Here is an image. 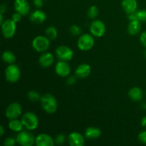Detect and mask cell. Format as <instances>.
<instances>
[{"label": "cell", "instance_id": "obj_22", "mask_svg": "<svg viewBox=\"0 0 146 146\" xmlns=\"http://www.w3.org/2000/svg\"><path fill=\"white\" fill-rule=\"evenodd\" d=\"M8 126L11 131L17 133H19L20 131H23V128H24V125L21 122V120H19L17 118L9 120Z\"/></svg>", "mask_w": 146, "mask_h": 146}, {"label": "cell", "instance_id": "obj_20", "mask_svg": "<svg viewBox=\"0 0 146 146\" xmlns=\"http://www.w3.org/2000/svg\"><path fill=\"white\" fill-rule=\"evenodd\" d=\"M101 131L100 128L96 127H88L86 129L84 136L87 139H96L101 135Z\"/></svg>", "mask_w": 146, "mask_h": 146}, {"label": "cell", "instance_id": "obj_8", "mask_svg": "<svg viewBox=\"0 0 146 146\" xmlns=\"http://www.w3.org/2000/svg\"><path fill=\"white\" fill-rule=\"evenodd\" d=\"M22 113V107L19 103H11L7 107L5 111V115L9 120L18 118Z\"/></svg>", "mask_w": 146, "mask_h": 146}, {"label": "cell", "instance_id": "obj_12", "mask_svg": "<svg viewBox=\"0 0 146 146\" xmlns=\"http://www.w3.org/2000/svg\"><path fill=\"white\" fill-rule=\"evenodd\" d=\"M35 144L37 146H54L55 141L48 134L40 133L36 137Z\"/></svg>", "mask_w": 146, "mask_h": 146}, {"label": "cell", "instance_id": "obj_17", "mask_svg": "<svg viewBox=\"0 0 146 146\" xmlns=\"http://www.w3.org/2000/svg\"><path fill=\"white\" fill-rule=\"evenodd\" d=\"M46 14L39 9L34 11L29 16L30 21L35 24H42L46 21Z\"/></svg>", "mask_w": 146, "mask_h": 146}, {"label": "cell", "instance_id": "obj_41", "mask_svg": "<svg viewBox=\"0 0 146 146\" xmlns=\"http://www.w3.org/2000/svg\"><path fill=\"white\" fill-rule=\"evenodd\" d=\"M143 54H144V56H145V57L146 58V49H145V51H144Z\"/></svg>", "mask_w": 146, "mask_h": 146}, {"label": "cell", "instance_id": "obj_33", "mask_svg": "<svg viewBox=\"0 0 146 146\" xmlns=\"http://www.w3.org/2000/svg\"><path fill=\"white\" fill-rule=\"evenodd\" d=\"M140 41L142 45L146 48V31H143L140 36Z\"/></svg>", "mask_w": 146, "mask_h": 146}, {"label": "cell", "instance_id": "obj_13", "mask_svg": "<svg viewBox=\"0 0 146 146\" xmlns=\"http://www.w3.org/2000/svg\"><path fill=\"white\" fill-rule=\"evenodd\" d=\"M14 7L15 11L22 16L28 15L30 11V5L27 0H15Z\"/></svg>", "mask_w": 146, "mask_h": 146}, {"label": "cell", "instance_id": "obj_24", "mask_svg": "<svg viewBox=\"0 0 146 146\" xmlns=\"http://www.w3.org/2000/svg\"><path fill=\"white\" fill-rule=\"evenodd\" d=\"M45 36L50 40H55L58 36V31L54 26H49L45 30Z\"/></svg>", "mask_w": 146, "mask_h": 146}, {"label": "cell", "instance_id": "obj_29", "mask_svg": "<svg viewBox=\"0 0 146 146\" xmlns=\"http://www.w3.org/2000/svg\"><path fill=\"white\" fill-rule=\"evenodd\" d=\"M54 141H55V144H57V145H62V144H64L66 141L65 135L63 133L58 134V135L56 136Z\"/></svg>", "mask_w": 146, "mask_h": 146}, {"label": "cell", "instance_id": "obj_5", "mask_svg": "<svg viewBox=\"0 0 146 146\" xmlns=\"http://www.w3.org/2000/svg\"><path fill=\"white\" fill-rule=\"evenodd\" d=\"M17 142L22 146H32L35 144L36 137L30 131H21L16 137Z\"/></svg>", "mask_w": 146, "mask_h": 146}, {"label": "cell", "instance_id": "obj_3", "mask_svg": "<svg viewBox=\"0 0 146 146\" xmlns=\"http://www.w3.org/2000/svg\"><path fill=\"white\" fill-rule=\"evenodd\" d=\"M95 44L94 36L90 34H84L81 35L77 41V46L81 51H88L94 47Z\"/></svg>", "mask_w": 146, "mask_h": 146}, {"label": "cell", "instance_id": "obj_19", "mask_svg": "<svg viewBox=\"0 0 146 146\" xmlns=\"http://www.w3.org/2000/svg\"><path fill=\"white\" fill-rule=\"evenodd\" d=\"M128 96L131 98L132 101H140L143 99V92L142 89L139 87H133L128 91Z\"/></svg>", "mask_w": 146, "mask_h": 146}, {"label": "cell", "instance_id": "obj_21", "mask_svg": "<svg viewBox=\"0 0 146 146\" xmlns=\"http://www.w3.org/2000/svg\"><path fill=\"white\" fill-rule=\"evenodd\" d=\"M141 29V23L140 21H130L128 26V34L131 36L138 34Z\"/></svg>", "mask_w": 146, "mask_h": 146}, {"label": "cell", "instance_id": "obj_7", "mask_svg": "<svg viewBox=\"0 0 146 146\" xmlns=\"http://www.w3.org/2000/svg\"><path fill=\"white\" fill-rule=\"evenodd\" d=\"M1 32L5 38H11L14 36L17 30V23L14 22L11 19H6L1 24Z\"/></svg>", "mask_w": 146, "mask_h": 146}, {"label": "cell", "instance_id": "obj_11", "mask_svg": "<svg viewBox=\"0 0 146 146\" xmlns=\"http://www.w3.org/2000/svg\"><path fill=\"white\" fill-rule=\"evenodd\" d=\"M55 72L61 77H67L71 72V66L67 61L60 60L55 66Z\"/></svg>", "mask_w": 146, "mask_h": 146}, {"label": "cell", "instance_id": "obj_15", "mask_svg": "<svg viewBox=\"0 0 146 146\" xmlns=\"http://www.w3.org/2000/svg\"><path fill=\"white\" fill-rule=\"evenodd\" d=\"M91 73V67L88 64H81L77 66L75 71V76L78 78H86L89 76Z\"/></svg>", "mask_w": 146, "mask_h": 146}, {"label": "cell", "instance_id": "obj_10", "mask_svg": "<svg viewBox=\"0 0 146 146\" xmlns=\"http://www.w3.org/2000/svg\"><path fill=\"white\" fill-rule=\"evenodd\" d=\"M56 55L61 61H69L74 57V51L70 47L65 45H61L56 49Z\"/></svg>", "mask_w": 146, "mask_h": 146}, {"label": "cell", "instance_id": "obj_40", "mask_svg": "<svg viewBox=\"0 0 146 146\" xmlns=\"http://www.w3.org/2000/svg\"><path fill=\"white\" fill-rule=\"evenodd\" d=\"M4 18H3V14H0V24H2L4 22Z\"/></svg>", "mask_w": 146, "mask_h": 146}, {"label": "cell", "instance_id": "obj_25", "mask_svg": "<svg viewBox=\"0 0 146 146\" xmlns=\"http://www.w3.org/2000/svg\"><path fill=\"white\" fill-rule=\"evenodd\" d=\"M42 96H41V94L36 91H34V90H31L29 91L27 94V97H28V99L31 102H38V101H41V98Z\"/></svg>", "mask_w": 146, "mask_h": 146}, {"label": "cell", "instance_id": "obj_30", "mask_svg": "<svg viewBox=\"0 0 146 146\" xmlns=\"http://www.w3.org/2000/svg\"><path fill=\"white\" fill-rule=\"evenodd\" d=\"M16 142H17V140L11 137H9L4 140L3 145L4 146H14L16 144Z\"/></svg>", "mask_w": 146, "mask_h": 146}, {"label": "cell", "instance_id": "obj_34", "mask_svg": "<svg viewBox=\"0 0 146 146\" xmlns=\"http://www.w3.org/2000/svg\"><path fill=\"white\" fill-rule=\"evenodd\" d=\"M76 76H67L66 78V84L68 85H74L75 84L76 81Z\"/></svg>", "mask_w": 146, "mask_h": 146}, {"label": "cell", "instance_id": "obj_28", "mask_svg": "<svg viewBox=\"0 0 146 146\" xmlns=\"http://www.w3.org/2000/svg\"><path fill=\"white\" fill-rule=\"evenodd\" d=\"M137 17H138V21L141 22H145L146 21V10H137L136 11Z\"/></svg>", "mask_w": 146, "mask_h": 146}, {"label": "cell", "instance_id": "obj_23", "mask_svg": "<svg viewBox=\"0 0 146 146\" xmlns=\"http://www.w3.org/2000/svg\"><path fill=\"white\" fill-rule=\"evenodd\" d=\"M1 58L4 63L8 64H14L17 60L16 56L11 51H4L1 55Z\"/></svg>", "mask_w": 146, "mask_h": 146}, {"label": "cell", "instance_id": "obj_14", "mask_svg": "<svg viewBox=\"0 0 146 146\" xmlns=\"http://www.w3.org/2000/svg\"><path fill=\"white\" fill-rule=\"evenodd\" d=\"M68 142L71 146H83L85 144V138L78 132H72L68 135Z\"/></svg>", "mask_w": 146, "mask_h": 146}, {"label": "cell", "instance_id": "obj_39", "mask_svg": "<svg viewBox=\"0 0 146 146\" xmlns=\"http://www.w3.org/2000/svg\"><path fill=\"white\" fill-rule=\"evenodd\" d=\"M4 126H3L2 125H1V126H0V136H2V135H4Z\"/></svg>", "mask_w": 146, "mask_h": 146}, {"label": "cell", "instance_id": "obj_18", "mask_svg": "<svg viewBox=\"0 0 146 146\" xmlns=\"http://www.w3.org/2000/svg\"><path fill=\"white\" fill-rule=\"evenodd\" d=\"M121 6L123 11L127 14L135 12L138 9V1L137 0H122Z\"/></svg>", "mask_w": 146, "mask_h": 146}, {"label": "cell", "instance_id": "obj_43", "mask_svg": "<svg viewBox=\"0 0 146 146\" xmlns=\"http://www.w3.org/2000/svg\"><path fill=\"white\" fill-rule=\"evenodd\" d=\"M145 96H146V92H145Z\"/></svg>", "mask_w": 146, "mask_h": 146}, {"label": "cell", "instance_id": "obj_42", "mask_svg": "<svg viewBox=\"0 0 146 146\" xmlns=\"http://www.w3.org/2000/svg\"><path fill=\"white\" fill-rule=\"evenodd\" d=\"M46 1H49V0H46Z\"/></svg>", "mask_w": 146, "mask_h": 146}, {"label": "cell", "instance_id": "obj_1", "mask_svg": "<svg viewBox=\"0 0 146 146\" xmlns=\"http://www.w3.org/2000/svg\"><path fill=\"white\" fill-rule=\"evenodd\" d=\"M41 104L43 110L48 114H54L56 112L58 104L55 97L51 94H45L41 96Z\"/></svg>", "mask_w": 146, "mask_h": 146}, {"label": "cell", "instance_id": "obj_26", "mask_svg": "<svg viewBox=\"0 0 146 146\" xmlns=\"http://www.w3.org/2000/svg\"><path fill=\"white\" fill-rule=\"evenodd\" d=\"M87 15L89 19H96L97 16L98 15V9L96 6L92 5L88 8V11H87Z\"/></svg>", "mask_w": 146, "mask_h": 146}, {"label": "cell", "instance_id": "obj_36", "mask_svg": "<svg viewBox=\"0 0 146 146\" xmlns=\"http://www.w3.org/2000/svg\"><path fill=\"white\" fill-rule=\"evenodd\" d=\"M33 4L36 8H41L44 5V0H33Z\"/></svg>", "mask_w": 146, "mask_h": 146}, {"label": "cell", "instance_id": "obj_4", "mask_svg": "<svg viewBox=\"0 0 146 146\" xmlns=\"http://www.w3.org/2000/svg\"><path fill=\"white\" fill-rule=\"evenodd\" d=\"M32 47L38 53L47 51L50 46V40L46 36H37L33 39Z\"/></svg>", "mask_w": 146, "mask_h": 146}, {"label": "cell", "instance_id": "obj_2", "mask_svg": "<svg viewBox=\"0 0 146 146\" xmlns=\"http://www.w3.org/2000/svg\"><path fill=\"white\" fill-rule=\"evenodd\" d=\"M24 127L28 131H34L36 129L38 125V118L37 115L33 112H27L22 115L21 118Z\"/></svg>", "mask_w": 146, "mask_h": 146}, {"label": "cell", "instance_id": "obj_9", "mask_svg": "<svg viewBox=\"0 0 146 146\" xmlns=\"http://www.w3.org/2000/svg\"><path fill=\"white\" fill-rule=\"evenodd\" d=\"M89 31L94 36L98 37V38L103 36L106 32L105 24L101 20H94L90 25Z\"/></svg>", "mask_w": 146, "mask_h": 146}, {"label": "cell", "instance_id": "obj_16", "mask_svg": "<svg viewBox=\"0 0 146 146\" xmlns=\"http://www.w3.org/2000/svg\"><path fill=\"white\" fill-rule=\"evenodd\" d=\"M54 62V57L52 54L49 52H44L38 58V64L43 68H48Z\"/></svg>", "mask_w": 146, "mask_h": 146}, {"label": "cell", "instance_id": "obj_6", "mask_svg": "<svg viewBox=\"0 0 146 146\" xmlns=\"http://www.w3.org/2000/svg\"><path fill=\"white\" fill-rule=\"evenodd\" d=\"M5 78L8 82L16 83L19 80L21 77V71L18 66L16 64H9L5 69Z\"/></svg>", "mask_w": 146, "mask_h": 146}, {"label": "cell", "instance_id": "obj_35", "mask_svg": "<svg viewBox=\"0 0 146 146\" xmlns=\"http://www.w3.org/2000/svg\"><path fill=\"white\" fill-rule=\"evenodd\" d=\"M128 19L130 20V21H138V17H137L136 11L131 13V14H128Z\"/></svg>", "mask_w": 146, "mask_h": 146}, {"label": "cell", "instance_id": "obj_38", "mask_svg": "<svg viewBox=\"0 0 146 146\" xmlns=\"http://www.w3.org/2000/svg\"><path fill=\"white\" fill-rule=\"evenodd\" d=\"M141 125L143 128H146V115L143 116L141 121Z\"/></svg>", "mask_w": 146, "mask_h": 146}, {"label": "cell", "instance_id": "obj_32", "mask_svg": "<svg viewBox=\"0 0 146 146\" xmlns=\"http://www.w3.org/2000/svg\"><path fill=\"white\" fill-rule=\"evenodd\" d=\"M21 17H22V15H21V14H20L19 13H18L16 11V12L13 14L12 17H11V19H12L14 22L18 23L21 21Z\"/></svg>", "mask_w": 146, "mask_h": 146}, {"label": "cell", "instance_id": "obj_37", "mask_svg": "<svg viewBox=\"0 0 146 146\" xmlns=\"http://www.w3.org/2000/svg\"><path fill=\"white\" fill-rule=\"evenodd\" d=\"M7 7L5 4H1L0 6V14H4L7 11Z\"/></svg>", "mask_w": 146, "mask_h": 146}, {"label": "cell", "instance_id": "obj_31", "mask_svg": "<svg viewBox=\"0 0 146 146\" xmlns=\"http://www.w3.org/2000/svg\"><path fill=\"white\" fill-rule=\"evenodd\" d=\"M138 140L142 143L146 144V130L140 133L139 135H138Z\"/></svg>", "mask_w": 146, "mask_h": 146}, {"label": "cell", "instance_id": "obj_27", "mask_svg": "<svg viewBox=\"0 0 146 146\" xmlns=\"http://www.w3.org/2000/svg\"><path fill=\"white\" fill-rule=\"evenodd\" d=\"M69 31L73 36H79L81 34L82 30H81V27L76 24H73L70 27Z\"/></svg>", "mask_w": 146, "mask_h": 146}]
</instances>
